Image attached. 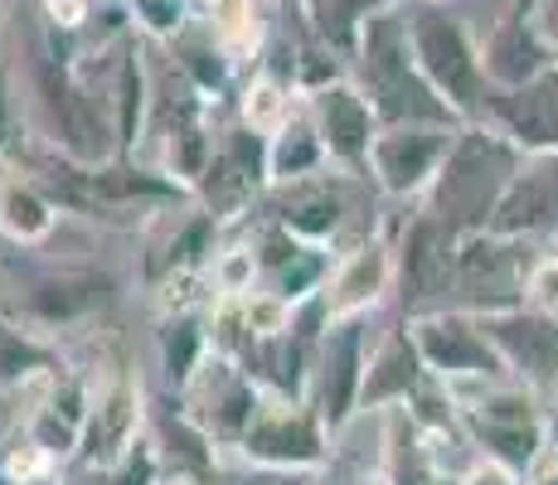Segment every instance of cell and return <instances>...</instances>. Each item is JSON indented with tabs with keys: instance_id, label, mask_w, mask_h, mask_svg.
Returning a JSON list of instances; mask_svg holds the SVG:
<instances>
[{
	"instance_id": "6da1fadb",
	"label": "cell",
	"mask_w": 558,
	"mask_h": 485,
	"mask_svg": "<svg viewBox=\"0 0 558 485\" xmlns=\"http://www.w3.org/2000/svg\"><path fill=\"white\" fill-rule=\"evenodd\" d=\"M15 166H25L39 185L49 190V199L59 204V214H78L102 229H136V223H156L166 214L195 204L180 180H170L166 170L136 166V160H88L59 156L49 146H29L15 156Z\"/></svg>"
},
{
	"instance_id": "7a4b0ae2",
	"label": "cell",
	"mask_w": 558,
	"mask_h": 485,
	"mask_svg": "<svg viewBox=\"0 0 558 485\" xmlns=\"http://www.w3.org/2000/svg\"><path fill=\"white\" fill-rule=\"evenodd\" d=\"M524 150L506 142L496 126L466 122L457 126V142L447 150L442 170H437L433 190L423 194V209L442 219L452 233H481L490 229L500 199H506L510 180L520 175Z\"/></svg>"
},
{
	"instance_id": "3957f363",
	"label": "cell",
	"mask_w": 558,
	"mask_h": 485,
	"mask_svg": "<svg viewBox=\"0 0 558 485\" xmlns=\"http://www.w3.org/2000/svg\"><path fill=\"white\" fill-rule=\"evenodd\" d=\"M350 78L369 97L379 126H403V122H447L461 126L457 112L433 93V83L417 73L413 45H408V15L403 10H384L369 15L360 29L355 59H350Z\"/></svg>"
},
{
	"instance_id": "277c9868",
	"label": "cell",
	"mask_w": 558,
	"mask_h": 485,
	"mask_svg": "<svg viewBox=\"0 0 558 485\" xmlns=\"http://www.w3.org/2000/svg\"><path fill=\"white\" fill-rule=\"evenodd\" d=\"M457 417H461V437L476 457H490L510 471H530L534 457L549 447V413L534 388H524L520 379H486V384H457Z\"/></svg>"
},
{
	"instance_id": "5b68a950",
	"label": "cell",
	"mask_w": 558,
	"mask_h": 485,
	"mask_svg": "<svg viewBox=\"0 0 558 485\" xmlns=\"http://www.w3.org/2000/svg\"><path fill=\"white\" fill-rule=\"evenodd\" d=\"M35 97L45 112V146L59 156L88 160H117V132H112V112L98 97L83 69L73 59H63L59 49H45L35 59Z\"/></svg>"
},
{
	"instance_id": "8992f818",
	"label": "cell",
	"mask_w": 558,
	"mask_h": 485,
	"mask_svg": "<svg viewBox=\"0 0 558 485\" xmlns=\"http://www.w3.org/2000/svg\"><path fill=\"white\" fill-rule=\"evenodd\" d=\"M408 45H413L417 73L433 83V93L457 112V122H486L490 78L481 69V45L447 5H417L408 15Z\"/></svg>"
},
{
	"instance_id": "52a82bcc",
	"label": "cell",
	"mask_w": 558,
	"mask_h": 485,
	"mask_svg": "<svg viewBox=\"0 0 558 485\" xmlns=\"http://www.w3.org/2000/svg\"><path fill=\"white\" fill-rule=\"evenodd\" d=\"M117 296H122V282L107 267L59 263V267L29 272L0 311L10 320H20V326L39 330V336H59V330L98 326L107 311L117 306Z\"/></svg>"
},
{
	"instance_id": "ba28073f",
	"label": "cell",
	"mask_w": 558,
	"mask_h": 485,
	"mask_svg": "<svg viewBox=\"0 0 558 485\" xmlns=\"http://www.w3.org/2000/svg\"><path fill=\"white\" fill-rule=\"evenodd\" d=\"M257 214L282 223V229L296 233L302 243H320V247H345V243L379 229V223H360L355 175H340V170H320V175L296 180V185L267 190Z\"/></svg>"
},
{
	"instance_id": "9c48e42d",
	"label": "cell",
	"mask_w": 558,
	"mask_h": 485,
	"mask_svg": "<svg viewBox=\"0 0 558 485\" xmlns=\"http://www.w3.org/2000/svg\"><path fill=\"white\" fill-rule=\"evenodd\" d=\"M267 190H272V175H267V136L243 122V117H233L214 136V156H209L204 180L195 185V204L209 209L223 229H239V223L253 219V209L267 199Z\"/></svg>"
},
{
	"instance_id": "30bf717a",
	"label": "cell",
	"mask_w": 558,
	"mask_h": 485,
	"mask_svg": "<svg viewBox=\"0 0 558 485\" xmlns=\"http://www.w3.org/2000/svg\"><path fill=\"white\" fill-rule=\"evenodd\" d=\"M151 433V403H146V388L136 379V369L126 364V354L117 350L112 360L93 374V403H88V427H83L78 457L73 466L83 471H107L122 461V451L136 437Z\"/></svg>"
},
{
	"instance_id": "8fae6325",
	"label": "cell",
	"mask_w": 558,
	"mask_h": 485,
	"mask_svg": "<svg viewBox=\"0 0 558 485\" xmlns=\"http://www.w3.org/2000/svg\"><path fill=\"white\" fill-rule=\"evenodd\" d=\"M330 437L320 413L311 408V398H263L253 427L243 433L239 451L248 466L277 471V476H311L330 461Z\"/></svg>"
},
{
	"instance_id": "7c38bea8",
	"label": "cell",
	"mask_w": 558,
	"mask_h": 485,
	"mask_svg": "<svg viewBox=\"0 0 558 485\" xmlns=\"http://www.w3.org/2000/svg\"><path fill=\"white\" fill-rule=\"evenodd\" d=\"M530 243L506 239V233H461L457 243V277H452V306L471 316H496V311L524 306V282H530Z\"/></svg>"
},
{
	"instance_id": "4fadbf2b",
	"label": "cell",
	"mask_w": 558,
	"mask_h": 485,
	"mask_svg": "<svg viewBox=\"0 0 558 485\" xmlns=\"http://www.w3.org/2000/svg\"><path fill=\"white\" fill-rule=\"evenodd\" d=\"M457 243L461 233H452L442 219H433L423 204L393 223V291L403 296L408 316L452 306Z\"/></svg>"
},
{
	"instance_id": "5bb4252c",
	"label": "cell",
	"mask_w": 558,
	"mask_h": 485,
	"mask_svg": "<svg viewBox=\"0 0 558 485\" xmlns=\"http://www.w3.org/2000/svg\"><path fill=\"white\" fill-rule=\"evenodd\" d=\"M452 142H457V126H447V122L384 126L369 150V185L379 190L384 199L423 204V194L433 190Z\"/></svg>"
},
{
	"instance_id": "9a60e30c",
	"label": "cell",
	"mask_w": 558,
	"mask_h": 485,
	"mask_svg": "<svg viewBox=\"0 0 558 485\" xmlns=\"http://www.w3.org/2000/svg\"><path fill=\"white\" fill-rule=\"evenodd\" d=\"M408 326H413V340H417V350H423L427 374L442 379L447 388L510 379L496 344L486 340V330H481V320L471 316V311H457V306L423 311V316H408Z\"/></svg>"
},
{
	"instance_id": "2e32d148",
	"label": "cell",
	"mask_w": 558,
	"mask_h": 485,
	"mask_svg": "<svg viewBox=\"0 0 558 485\" xmlns=\"http://www.w3.org/2000/svg\"><path fill=\"white\" fill-rule=\"evenodd\" d=\"M364 364H369V326L364 320H330L316 340V364H311V393H306L330 437H340L360 417Z\"/></svg>"
},
{
	"instance_id": "e0dca14e",
	"label": "cell",
	"mask_w": 558,
	"mask_h": 485,
	"mask_svg": "<svg viewBox=\"0 0 558 485\" xmlns=\"http://www.w3.org/2000/svg\"><path fill=\"white\" fill-rule=\"evenodd\" d=\"M393 296V229H374L364 239L336 247L330 277L320 287L326 320H369Z\"/></svg>"
},
{
	"instance_id": "ac0fdd59",
	"label": "cell",
	"mask_w": 558,
	"mask_h": 485,
	"mask_svg": "<svg viewBox=\"0 0 558 485\" xmlns=\"http://www.w3.org/2000/svg\"><path fill=\"white\" fill-rule=\"evenodd\" d=\"M263 388L248 369H243L239 360H229V354L214 350L209 360H204V369L195 374V384L180 393V403H185V413L195 417V423L209 433L214 447H239L243 433L253 427L257 408H263Z\"/></svg>"
},
{
	"instance_id": "d6986e66",
	"label": "cell",
	"mask_w": 558,
	"mask_h": 485,
	"mask_svg": "<svg viewBox=\"0 0 558 485\" xmlns=\"http://www.w3.org/2000/svg\"><path fill=\"white\" fill-rule=\"evenodd\" d=\"M156 122H160V156H166V175L180 180L190 194L204 180L209 170V156H214V136L219 126L209 122V102L190 88V78L175 69L170 88H156Z\"/></svg>"
},
{
	"instance_id": "ffe728a7",
	"label": "cell",
	"mask_w": 558,
	"mask_h": 485,
	"mask_svg": "<svg viewBox=\"0 0 558 485\" xmlns=\"http://www.w3.org/2000/svg\"><path fill=\"white\" fill-rule=\"evenodd\" d=\"M306 117H311V126H316L320 146H326L330 166H336L340 175L369 180V150L384 126H379V117H374L369 97L355 88V78H340V83H330V88L311 93Z\"/></svg>"
},
{
	"instance_id": "44dd1931",
	"label": "cell",
	"mask_w": 558,
	"mask_h": 485,
	"mask_svg": "<svg viewBox=\"0 0 558 485\" xmlns=\"http://www.w3.org/2000/svg\"><path fill=\"white\" fill-rule=\"evenodd\" d=\"M486 340L496 344L500 364L510 369V379L534 388L539 398L558 393V320L539 316L530 306L496 311V316H476Z\"/></svg>"
},
{
	"instance_id": "7402d4cb",
	"label": "cell",
	"mask_w": 558,
	"mask_h": 485,
	"mask_svg": "<svg viewBox=\"0 0 558 485\" xmlns=\"http://www.w3.org/2000/svg\"><path fill=\"white\" fill-rule=\"evenodd\" d=\"M88 403H93V374L69 364L59 379H49L39 393H29V413L20 423V433L69 466L78 457L83 427H88Z\"/></svg>"
},
{
	"instance_id": "603a6c76",
	"label": "cell",
	"mask_w": 558,
	"mask_h": 485,
	"mask_svg": "<svg viewBox=\"0 0 558 485\" xmlns=\"http://www.w3.org/2000/svg\"><path fill=\"white\" fill-rule=\"evenodd\" d=\"M433 374L423 364V350L413 340L408 316L389 326L369 344V364H364V388H360V413H389V408H408Z\"/></svg>"
},
{
	"instance_id": "cb8c5ba5",
	"label": "cell",
	"mask_w": 558,
	"mask_h": 485,
	"mask_svg": "<svg viewBox=\"0 0 558 485\" xmlns=\"http://www.w3.org/2000/svg\"><path fill=\"white\" fill-rule=\"evenodd\" d=\"M486 126H496L524 156L558 150V63L549 73H539L534 83H524V88L490 93Z\"/></svg>"
},
{
	"instance_id": "d4e9b609",
	"label": "cell",
	"mask_w": 558,
	"mask_h": 485,
	"mask_svg": "<svg viewBox=\"0 0 558 485\" xmlns=\"http://www.w3.org/2000/svg\"><path fill=\"white\" fill-rule=\"evenodd\" d=\"M490 233H506V239H524V243L558 233V150L524 156L520 175L510 180L506 199H500L496 219H490Z\"/></svg>"
},
{
	"instance_id": "484cf974",
	"label": "cell",
	"mask_w": 558,
	"mask_h": 485,
	"mask_svg": "<svg viewBox=\"0 0 558 485\" xmlns=\"http://www.w3.org/2000/svg\"><path fill=\"white\" fill-rule=\"evenodd\" d=\"M554 63L558 59H554L549 39H544V29L534 25V20L510 15V10L486 29V39H481V69H486L496 93L524 88V83H534L539 73H549Z\"/></svg>"
},
{
	"instance_id": "4316f807",
	"label": "cell",
	"mask_w": 558,
	"mask_h": 485,
	"mask_svg": "<svg viewBox=\"0 0 558 485\" xmlns=\"http://www.w3.org/2000/svg\"><path fill=\"white\" fill-rule=\"evenodd\" d=\"M214 354L209 340V306H180V311H160L156 320V360H160V379L166 393H185L195 384V374L204 369V360Z\"/></svg>"
},
{
	"instance_id": "83f0119b",
	"label": "cell",
	"mask_w": 558,
	"mask_h": 485,
	"mask_svg": "<svg viewBox=\"0 0 558 485\" xmlns=\"http://www.w3.org/2000/svg\"><path fill=\"white\" fill-rule=\"evenodd\" d=\"M59 204L49 199V190L29 175L25 166L10 160L0 170V239L15 247H39L49 243V233L59 229Z\"/></svg>"
},
{
	"instance_id": "f1b7e54d",
	"label": "cell",
	"mask_w": 558,
	"mask_h": 485,
	"mask_svg": "<svg viewBox=\"0 0 558 485\" xmlns=\"http://www.w3.org/2000/svg\"><path fill=\"white\" fill-rule=\"evenodd\" d=\"M63 369H69V360H63L59 344L0 311V393L29 398L49 379H59Z\"/></svg>"
},
{
	"instance_id": "f546056e",
	"label": "cell",
	"mask_w": 558,
	"mask_h": 485,
	"mask_svg": "<svg viewBox=\"0 0 558 485\" xmlns=\"http://www.w3.org/2000/svg\"><path fill=\"white\" fill-rule=\"evenodd\" d=\"M170 59H175V69L185 73L190 88L209 107L233 97V88H239V59L219 45V35H214L204 20H195L190 29H180V35L170 39Z\"/></svg>"
},
{
	"instance_id": "4dcf8cb0",
	"label": "cell",
	"mask_w": 558,
	"mask_h": 485,
	"mask_svg": "<svg viewBox=\"0 0 558 485\" xmlns=\"http://www.w3.org/2000/svg\"><path fill=\"white\" fill-rule=\"evenodd\" d=\"M320 170H336V166H330L326 146H320L316 126L306 117V102H302L267 136V175H272V190H277V185H296V180L320 175Z\"/></svg>"
},
{
	"instance_id": "1f68e13d",
	"label": "cell",
	"mask_w": 558,
	"mask_h": 485,
	"mask_svg": "<svg viewBox=\"0 0 558 485\" xmlns=\"http://www.w3.org/2000/svg\"><path fill=\"white\" fill-rule=\"evenodd\" d=\"M403 0H302L311 29L326 39L340 59H355V45H360V29L369 15H384V10H399Z\"/></svg>"
},
{
	"instance_id": "d6a6232c",
	"label": "cell",
	"mask_w": 558,
	"mask_h": 485,
	"mask_svg": "<svg viewBox=\"0 0 558 485\" xmlns=\"http://www.w3.org/2000/svg\"><path fill=\"white\" fill-rule=\"evenodd\" d=\"M330 263H336V247H320V243H302L296 247V257H287L282 267H277L272 277H267V291H277V296L287 301V306H306V301L320 296V287H326L330 277Z\"/></svg>"
},
{
	"instance_id": "836d02e7",
	"label": "cell",
	"mask_w": 558,
	"mask_h": 485,
	"mask_svg": "<svg viewBox=\"0 0 558 485\" xmlns=\"http://www.w3.org/2000/svg\"><path fill=\"white\" fill-rule=\"evenodd\" d=\"M296 93L287 78H277L272 69H257L248 83H243V97H239V117L248 126H257L263 136H272L277 126L287 122V117L296 112Z\"/></svg>"
},
{
	"instance_id": "e575fe53",
	"label": "cell",
	"mask_w": 558,
	"mask_h": 485,
	"mask_svg": "<svg viewBox=\"0 0 558 485\" xmlns=\"http://www.w3.org/2000/svg\"><path fill=\"white\" fill-rule=\"evenodd\" d=\"M126 15H132V29H142L146 39L170 45L180 29L195 25V0H126Z\"/></svg>"
},
{
	"instance_id": "d590c367",
	"label": "cell",
	"mask_w": 558,
	"mask_h": 485,
	"mask_svg": "<svg viewBox=\"0 0 558 485\" xmlns=\"http://www.w3.org/2000/svg\"><path fill=\"white\" fill-rule=\"evenodd\" d=\"M102 476H107V485H160V481H166V457H160L156 437L151 433L136 437L132 447L122 451V461H117V466H107Z\"/></svg>"
},
{
	"instance_id": "8d00e7d4",
	"label": "cell",
	"mask_w": 558,
	"mask_h": 485,
	"mask_svg": "<svg viewBox=\"0 0 558 485\" xmlns=\"http://www.w3.org/2000/svg\"><path fill=\"white\" fill-rule=\"evenodd\" d=\"M524 306L539 311V316L558 320V253L534 257L530 282H524Z\"/></svg>"
},
{
	"instance_id": "74e56055",
	"label": "cell",
	"mask_w": 558,
	"mask_h": 485,
	"mask_svg": "<svg viewBox=\"0 0 558 485\" xmlns=\"http://www.w3.org/2000/svg\"><path fill=\"white\" fill-rule=\"evenodd\" d=\"M25 150V136H20V107H15V78L0 63V160H15Z\"/></svg>"
},
{
	"instance_id": "f35d334b",
	"label": "cell",
	"mask_w": 558,
	"mask_h": 485,
	"mask_svg": "<svg viewBox=\"0 0 558 485\" xmlns=\"http://www.w3.org/2000/svg\"><path fill=\"white\" fill-rule=\"evenodd\" d=\"M49 20V35H78L88 29V20H98V0H39Z\"/></svg>"
},
{
	"instance_id": "ab89813d",
	"label": "cell",
	"mask_w": 558,
	"mask_h": 485,
	"mask_svg": "<svg viewBox=\"0 0 558 485\" xmlns=\"http://www.w3.org/2000/svg\"><path fill=\"white\" fill-rule=\"evenodd\" d=\"M457 485H524V476L510 466H500V461H490V457H471L466 466L457 471Z\"/></svg>"
},
{
	"instance_id": "60d3db41",
	"label": "cell",
	"mask_w": 558,
	"mask_h": 485,
	"mask_svg": "<svg viewBox=\"0 0 558 485\" xmlns=\"http://www.w3.org/2000/svg\"><path fill=\"white\" fill-rule=\"evenodd\" d=\"M524 485H558V437H549V447L534 457V466L524 471Z\"/></svg>"
},
{
	"instance_id": "b9f144b4",
	"label": "cell",
	"mask_w": 558,
	"mask_h": 485,
	"mask_svg": "<svg viewBox=\"0 0 558 485\" xmlns=\"http://www.w3.org/2000/svg\"><path fill=\"white\" fill-rule=\"evenodd\" d=\"M534 25L544 29V39H549V49H554V59H558V0H544L539 15H534Z\"/></svg>"
},
{
	"instance_id": "7bdbcfd3",
	"label": "cell",
	"mask_w": 558,
	"mask_h": 485,
	"mask_svg": "<svg viewBox=\"0 0 558 485\" xmlns=\"http://www.w3.org/2000/svg\"><path fill=\"white\" fill-rule=\"evenodd\" d=\"M539 5H544V0H510V15L534 20V15H539Z\"/></svg>"
},
{
	"instance_id": "ee69618b",
	"label": "cell",
	"mask_w": 558,
	"mask_h": 485,
	"mask_svg": "<svg viewBox=\"0 0 558 485\" xmlns=\"http://www.w3.org/2000/svg\"><path fill=\"white\" fill-rule=\"evenodd\" d=\"M0 485H20L15 476H10V471H0Z\"/></svg>"
},
{
	"instance_id": "f6af8a7d",
	"label": "cell",
	"mask_w": 558,
	"mask_h": 485,
	"mask_svg": "<svg viewBox=\"0 0 558 485\" xmlns=\"http://www.w3.org/2000/svg\"><path fill=\"white\" fill-rule=\"evenodd\" d=\"M160 485H190V481H180V476H166V481H160Z\"/></svg>"
},
{
	"instance_id": "bcb514c9",
	"label": "cell",
	"mask_w": 558,
	"mask_h": 485,
	"mask_svg": "<svg viewBox=\"0 0 558 485\" xmlns=\"http://www.w3.org/2000/svg\"><path fill=\"white\" fill-rule=\"evenodd\" d=\"M360 485H389V481H384V476H374V481H360Z\"/></svg>"
},
{
	"instance_id": "7dc6e473",
	"label": "cell",
	"mask_w": 558,
	"mask_h": 485,
	"mask_svg": "<svg viewBox=\"0 0 558 485\" xmlns=\"http://www.w3.org/2000/svg\"><path fill=\"white\" fill-rule=\"evenodd\" d=\"M423 5H447V0H423Z\"/></svg>"
},
{
	"instance_id": "c3c4849f",
	"label": "cell",
	"mask_w": 558,
	"mask_h": 485,
	"mask_svg": "<svg viewBox=\"0 0 558 485\" xmlns=\"http://www.w3.org/2000/svg\"><path fill=\"white\" fill-rule=\"evenodd\" d=\"M263 5H282V0H263Z\"/></svg>"
}]
</instances>
